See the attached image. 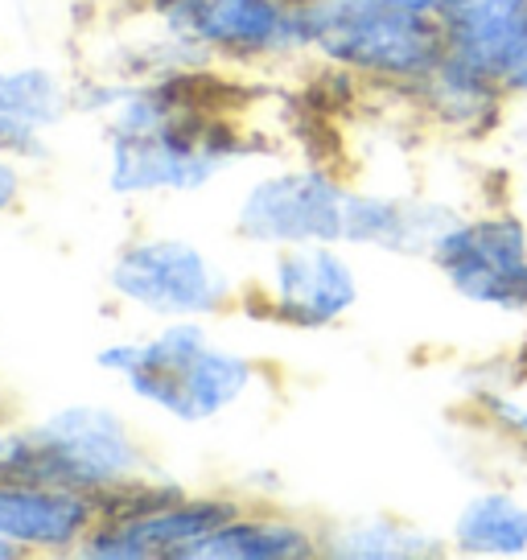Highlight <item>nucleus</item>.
Listing matches in <instances>:
<instances>
[{
    "label": "nucleus",
    "instance_id": "obj_1",
    "mask_svg": "<svg viewBox=\"0 0 527 560\" xmlns=\"http://www.w3.org/2000/svg\"><path fill=\"white\" fill-rule=\"evenodd\" d=\"M112 112V186L132 190H194L239 158L227 124L194 112L165 88L104 91Z\"/></svg>",
    "mask_w": 527,
    "mask_h": 560
},
{
    "label": "nucleus",
    "instance_id": "obj_2",
    "mask_svg": "<svg viewBox=\"0 0 527 560\" xmlns=\"http://www.w3.org/2000/svg\"><path fill=\"white\" fill-rule=\"evenodd\" d=\"M297 34L342 70L400 88H417L449 54L445 21L391 0H301Z\"/></svg>",
    "mask_w": 527,
    "mask_h": 560
},
{
    "label": "nucleus",
    "instance_id": "obj_3",
    "mask_svg": "<svg viewBox=\"0 0 527 560\" xmlns=\"http://www.w3.org/2000/svg\"><path fill=\"white\" fill-rule=\"evenodd\" d=\"M95 363L177 420H207L244 396L251 368L239 354L207 342L198 326H169L149 342H112Z\"/></svg>",
    "mask_w": 527,
    "mask_h": 560
},
{
    "label": "nucleus",
    "instance_id": "obj_4",
    "mask_svg": "<svg viewBox=\"0 0 527 560\" xmlns=\"http://www.w3.org/2000/svg\"><path fill=\"white\" fill-rule=\"evenodd\" d=\"M141 466L137 445L128 438L120 417L107 408H62L42 420L34 433L9 441L0 457V478L34 482L54 490H107L120 487Z\"/></svg>",
    "mask_w": 527,
    "mask_h": 560
},
{
    "label": "nucleus",
    "instance_id": "obj_5",
    "mask_svg": "<svg viewBox=\"0 0 527 560\" xmlns=\"http://www.w3.org/2000/svg\"><path fill=\"white\" fill-rule=\"evenodd\" d=\"M429 264L461 301L503 317H527V223L511 210L461 214Z\"/></svg>",
    "mask_w": 527,
    "mask_h": 560
},
{
    "label": "nucleus",
    "instance_id": "obj_6",
    "mask_svg": "<svg viewBox=\"0 0 527 560\" xmlns=\"http://www.w3.org/2000/svg\"><path fill=\"white\" fill-rule=\"evenodd\" d=\"M351 190L330 174L301 170L251 186L239 210V231L256 244H342Z\"/></svg>",
    "mask_w": 527,
    "mask_h": 560
},
{
    "label": "nucleus",
    "instance_id": "obj_7",
    "mask_svg": "<svg viewBox=\"0 0 527 560\" xmlns=\"http://www.w3.org/2000/svg\"><path fill=\"white\" fill-rule=\"evenodd\" d=\"M112 289L153 314H214L231 284L198 247L181 240H149L112 264Z\"/></svg>",
    "mask_w": 527,
    "mask_h": 560
},
{
    "label": "nucleus",
    "instance_id": "obj_8",
    "mask_svg": "<svg viewBox=\"0 0 527 560\" xmlns=\"http://www.w3.org/2000/svg\"><path fill=\"white\" fill-rule=\"evenodd\" d=\"M177 34L223 50H289L301 46L297 4L284 0H157Z\"/></svg>",
    "mask_w": 527,
    "mask_h": 560
},
{
    "label": "nucleus",
    "instance_id": "obj_9",
    "mask_svg": "<svg viewBox=\"0 0 527 560\" xmlns=\"http://www.w3.org/2000/svg\"><path fill=\"white\" fill-rule=\"evenodd\" d=\"M461 219V210L433 198H405V194H354L347 198V228L342 244L375 247L387 256H417L429 260L445 231Z\"/></svg>",
    "mask_w": 527,
    "mask_h": 560
},
{
    "label": "nucleus",
    "instance_id": "obj_10",
    "mask_svg": "<svg viewBox=\"0 0 527 560\" xmlns=\"http://www.w3.org/2000/svg\"><path fill=\"white\" fill-rule=\"evenodd\" d=\"M272 293L277 310L293 326L317 330L351 314L359 301V277L335 244H297L277 260Z\"/></svg>",
    "mask_w": 527,
    "mask_h": 560
},
{
    "label": "nucleus",
    "instance_id": "obj_11",
    "mask_svg": "<svg viewBox=\"0 0 527 560\" xmlns=\"http://www.w3.org/2000/svg\"><path fill=\"white\" fill-rule=\"evenodd\" d=\"M235 520V508L227 503H161L153 511L116 520L112 527L95 532L83 548L87 557H186L194 544L207 540L214 527Z\"/></svg>",
    "mask_w": 527,
    "mask_h": 560
},
{
    "label": "nucleus",
    "instance_id": "obj_12",
    "mask_svg": "<svg viewBox=\"0 0 527 560\" xmlns=\"http://www.w3.org/2000/svg\"><path fill=\"white\" fill-rule=\"evenodd\" d=\"M408 95L445 132H457V137H482V132H491L511 104V95L503 91V83L494 74H487L482 67L466 62V58H457V54H445L417 88H408Z\"/></svg>",
    "mask_w": 527,
    "mask_h": 560
},
{
    "label": "nucleus",
    "instance_id": "obj_13",
    "mask_svg": "<svg viewBox=\"0 0 527 560\" xmlns=\"http://www.w3.org/2000/svg\"><path fill=\"white\" fill-rule=\"evenodd\" d=\"M91 503L74 490L34 487L0 478V536L30 548H62L74 544L91 524Z\"/></svg>",
    "mask_w": 527,
    "mask_h": 560
},
{
    "label": "nucleus",
    "instance_id": "obj_14",
    "mask_svg": "<svg viewBox=\"0 0 527 560\" xmlns=\"http://www.w3.org/2000/svg\"><path fill=\"white\" fill-rule=\"evenodd\" d=\"M449 548L461 557H527V499L503 487L470 494L454 515Z\"/></svg>",
    "mask_w": 527,
    "mask_h": 560
},
{
    "label": "nucleus",
    "instance_id": "obj_15",
    "mask_svg": "<svg viewBox=\"0 0 527 560\" xmlns=\"http://www.w3.org/2000/svg\"><path fill=\"white\" fill-rule=\"evenodd\" d=\"M326 548L335 557L354 560H424L454 552L445 536L424 532L408 520H391V515H371V520H354V524L338 527Z\"/></svg>",
    "mask_w": 527,
    "mask_h": 560
},
{
    "label": "nucleus",
    "instance_id": "obj_16",
    "mask_svg": "<svg viewBox=\"0 0 527 560\" xmlns=\"http://www.w3.org/2000/svg\"><path fill=\"white\" fill-rule=\"evenodd\" d=\"M62 112V91L46 70L0 74V144L34 149L42 128H50Z\"/></svg>",
    "mask_w": 527,
    "mask_h": 560
},
{
    "label": "nucleus",
    "instance_id": "obj_17",
    "mask_svg": "<svg viewBox=\"0 0 527 560\" xmlns=\"http://www.w3.org/2000/svg\"><path fill=\"white\" fill-rule=\"evenodd\" d=\"M314 540L309 532L277 520H227L214 527L207 540H198L186 552L190 560H281V557H309Z\"/></svg>",
    "mask_w": 527,
    "mask_h": 560
},
{
    "label": "nucleus",
    "instance_id": "obj_18",
    "mask_svg": "<svg viewBox=\"0 0 527 560\" xmlns=\"http://www.w3.org/2000/svg\"><path fill=\"white\" fill-rule=\"evenodd\" d=\"M482 417L494 424V433L507 438V445L527 454V396H519V392H487L482 396Z\"/></svg>",
    "mask_w": 527,
    "mask_h": 560
},
{
    "label": "nucleus",
    "instance_id": "obj_19",
    "mask_svg": "<svg viewBox=\"0 0 527 560\" xmlns=\"http://www.w3.org/2000/svg\"><path fill=\"white\" fill-rule=\"evenodd\" d=\"M499 83H503V91H507L511 100H527V46L511 58L507 67H503Z\"/></svg>",
    "mask_w": 527,
    "mask_h": 560
},
{
    "label": "nucleus",
    "instance_id": "obj_20",
    "mask_svg": "<svg viewBox=\"0 0 527 560\" xmlns=\"http://www.w3.org/2000/svg\"><path fill=\"white\" fill-rule=\"evenodd\" d=\"M13 198H17V174L9 165H0V210L13 207Z\"/></svg>",
    "mask_w": 527,
    "mask_h": 560
},
{
    "label": "nucleus",
    "instance_id": "obj_21",
    "mask_svg": "<svg viewBox=\"0 0 527 560\" xmlns=\"http://www.w3.org/2000/svg\"><path fill=\"white\" fill-rule=\"evenodd\" d=\"M0 557H17V548H13V540H4V536H0Z\"/></svg>",
    "mask_w": 527,
    "mask_h": 560
},
{
    "label": "nucleus",
    "instance_id": "obj_22",
    "mask_svg": "<svg viewBox=\"0 0 527 560\" xmlns=\"http://www.w3.org/2000/svg\"><path fill=\"white\" fill-rule=\"evenodd\" d=\"M4 450H9V441H4V433H0V457H4Z\"/></svg>",
    "mask_w": 527,
    "mask_h": 560
}]
</instances>
